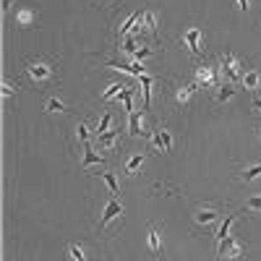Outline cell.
<instances>
[{"mask_svg": "<svg viewBox=\"0 0 261 261\" xmlns=\"http://www.w3.org/2000/svg\"><path fill=\"white\" fill-rule=\"evenodd\" d=\"M196 84L199 86H217V76L212 65H196Z\"/></svg>", "mask_w": 261, "mask_h": 261, "instance_id": "7", "label": "cell"}, {"mask_svg": "<svg viewBox=\"0 0 261 261\" xmlns=\"http://www.w3.org/2000/svg\"><path fill=\"white\" fill-rule=\"evenodd\" d=\"M118 136H120V130H107V134H99L97 136V144L102 146V149H115V144H118Z\"/></svg>", "mask_w": 261, "mask_h": 261, "instance_id": "11", "label": "cell"}, {"mask_svg": "<svg viewBox=\"0 0 261 261\" xmlns=\"http://www.w3.org/2000/svg\"><path fill=\"white\" fill-rule=\"evenodd\" d=\"M130 118H128V134L134 136V139H139V136H149L146 130H144V125H141V115L139 113H128Z\"/></svg>", "mask_w": 261, "mask_h": 261, "instance_id": "10", "label": "cell"}, {"mask_svg": "<svg viewBox=\"0 0 261 261\" xmlns=\"http://www.w3.org/2000/svg\"><path fill=\"white\" fill-rule=\"evenodd\" d=\"M238 8H241L243 13H248V8H251V0H238Z\"/></svg>", "mask_w": 261, "mask_h": 261, "instance_id": "33", "label": "cell"}, {"mask_svg": "<svg viewBox=\"0 0 261 261\" xmlns=\"http://www.w3.org/2000/svg\"><path fill=\"white\" fill-rule=\"evenodd\" d=\"M258 139H261V123H258Z\"/></svg>", "mask_w": 261, "mask_h": 261, "instance_id": "37", "label": "cell"}, {"mask_svg": "<svg viewBox=\"0 0 261 261\" xmlns=\"http://www.w3.org/2000/svg\"><path fill=\"white\" fill-rule=\"evenodd\" d=\"M102 162H105V157L97 154V151L92 149V144L86 141V144H84V162H81V167H84V170H89L92 165H102Z\"/></svg>", "mask_w": 261, "mask_h": 261, "instance_id": "9", "label": "cell"}, {"mask_svg": "<svg viewBox=\"0 0 261 261\" xmlns=\"http://www.w3.org/2000/svg\"><path fill=\"white\" fill-rule=\"evenodd\" d=\"M151 149L157 151H170L172 149V136L167 128H157L154 134H151Z\"/></svg>", "mask_w": 261, "mask_h": 261, "instance_id": "5", "label": "cell"}, {"mask_svg": "<svg viewBox=\"0 0 261 261\" xmlns=\"http://www.w3.org/2000/svg\"><path fill=\"white\" fill-rule=\"evenodd\" d=\"M24 71H27V76L32 81H47L55 73V65L50 60H27V68Z\"/></svg>", "mask_w": 261, "mask_h": 261, "instance_id": "1", "label": "cell"}, {"mask_svg": "<svg viewBox=\"0 0 261 261\" xmlns=\"http://www.w3.org/2000/svg\"><path fill=\"white\" fill-rule=\"evenodd\" d=\"M180 45H186L188 53H191L193 58H199V55H201V45H204V32H201L199 27L186 29L183 37H180Z\"/></svg>", "mask_w": 261, "mask_h": 261, "instance_id": "2", "label": "cell"}, {"mask_svg": "<svg viewBox=\"0 0 261 261\" xmlns=\"http://www.w3.org/2000/svg\"><path fill=\"white\" fill-rule=\"evenodd\" d=\"M220 63H222V73H225L227 81H241V79H243V73H241V63L235 60L232 53H222Z\"/></svg>", "mask_w": 261, "mask_h": 261, "instance_id": "3", "label": "cell"}, {"mask_svg": "<svg viewBox=\"0 0 261 261\" xmlns=\"http://www.w3.org/2000/svg\"><path fill=\"white\" fill-rule=\"evenodd\" d=\"M92 3H97V6H110V3H115V0H92Z\"/></svg>", "mask_w": 261, "mask_h": 261, "instance_id": "35", "label": "cell"}, {"mask_svg": "<svg viewBox=\"0 0 261 261\" xmlns=\"http://www.w3.org/2000/svg\"><path fill=\"white\" fill-rule=\"evenodd\" d=\"M45 110H47V113H63V110H65V102H63L60 97H50V99L45 102Z\"/></svg>", "mask_w": 261, "mask_h": 261, "instance_id": "23", "label": "cell"}, {"mask_svg": "<svg viewBox=\"0 0 261 261\" xmlns=\"http://www.w3.org/2000/svg\"><path fill=\"white\" fill-rule=\"evenodd\" d=\"M261 175V162L258 165H251V167H246L243 172H241V183H251V180H256Z\"/></svg>", "mask_w": 261, "mask_h": 261, "instance_id": "18", "label": "cell"}, {"mask_svg": "<svg viewBox=\"0 0 261 261\" xmlns=\"http://www.w3.org/2000/svg\"><path fill=\"white\" fill-rule=\"evenodd\" d=\"M68 258H71V261H86L84 246H79V243H71V246H68Z\"/></svg>", "mask_w": 261, "mask_h": 261, "instance_id": "25", "label": "cell"}, {"mask_svg": "<svg viewBox=\"0 0 261 261\" xmlns=\"http://www.w3.org/2000/svg\"><path fill=\"white\" fill-rule=\"evenodd\" d=\"M141 24H144V32H149V34H157V18H154V13H151V11H146V13H144Z\"/></svg>", "mask_w": 261, "mask_h": 261, "instance_id": "21", "label": "cell"}, {"mask_svg": "<svg viewBox=\"0 0 261 261\" xmlns=\"http://www.w3.org/2000/svg\"><path fill=\"white\" fill-rule=\"evenodd\" d=\"M232 222H235V214L225 217V222L220 225V230H217V243H220V241H225V238L230 235V227H232Z\"/></svg>", "mask_w": 261, "mask_h": 261, "instance_id": "20", "label": "cell"}, {"mask_svg": "<svg viewBox=\"0 0 261 261\" xmlns=\"http://www.w3.org/2000/svg\"><path fill=\"white\" fill-rule=\"evenodd\" d=\"M13 92H16V89H13V86H11L8 81H3V97H11Z\"/></svg>", "mask_w": 261, "mask_h": 261, "instance_id": "32", "label": "cell"}, {"mask_svg": "<svg viewBox=\"0 0 261 261\" xmlns=\"http://www.w3.org/2000/svg\"><path fill=\"white\" fill-rule=\"evenodd\" d=\"M94 175H99V178L107 183V188H110V193H113V196H118V193H120V186H118L115 172H94Z\"/></svg>", "mask_w": 261, "mask_h": 261, "instance_id": "15", "label": "cell"}, {"mask_svg": "<svg viewBox=\"0 0 261 261\" xmlns=\"http://www.w3.org/2000/svg\"><path fill=\"white\" fill-rule=\"evenodd\" d=\"M144 160H146L144 154H134V157H130V160L125 162V175H128V178H134V175H136V170L144 165Z\"/></svg>", "mask_w": 261, "mask_h": 261, "instance_id": "16", "label": "cell"}, {"mask_svg": "<svg viewBox=\"0 0 261 261\" xmlns=\"http://www.w3.org/2000/svg\"><path fill=\"white\" fill-rule=\"evenodd\" d=\"M251 107H253V110L261 115V97H253V102H251Z\"/></svg>", "mask_w": 261, "mask_h": 261, "instance_id": "34", "label": "cell"}, {"mask_svg": "<svg viewBox=\"0 0 261 261\" xmlns=\"http://www.w3.org/2000/svg\"><path fill=\"white\" fill-rule=\"evenodd\" d=\"M139 84H141V92H144V107L149 110L151 107V84H154V79L149 73H144V76H139Z\"/></svg>", "mask_w": 261, "mask_h": 261, "instance_id": "12", "label": "cell"}, {"mask_svg": "<svg viewBox=\"0 0 261 261\" xmlns=\"http://www.w3.org/2000/svg\"><path fill=\"white\" fill-rule=\"evenodd\" d=\"M217 217H220V212H217V206H201V209H196V214H193V220H196V225H212Z\"/></svg>", "mask_w": 261, "mask_h": 261, "instance_id": "8", "label": "cell"}, {"mask_svg": "<svg viewBox=\"0 0 261 261\" xmlns=\"http://www.w3.org/2000/svg\"><path fill=\"white\" fill-rule=\"evenodd\" d=\"M243 209L251 212V214H261V196H251V199L243 204Z\"/></svg>", "mask_w": 261, "mask_h": 261, "instance_id": "27", "label": "cell"}, {"mask_svg": "<svg viewBox=\"0 0 261 261\" xmlns=\"http://www.w3.org/2000/svg\"><path fill=\"white\" fill-rule=\"evenodd\" d=\"M123 214V204L118 201V199H110L105 204V212H102V220H99V227H107V222L110 220H115V217H120Z\"/></svg>", "mask_w": 261, "mask_h": 261, "instance_id": "6", "label": "cell"}, {"mask_svg": "<svg viewBox=\"0 0 261 261\" xmlns=\"http://www.w3.org/2000/svg\"><path fill=\"white\" fill-rule=\"evenodd\" d=\"M196 89H199V84H186V86H180V89H178V102H180V105L188 102V99L196 94Z\"/></svg>", "mask_w": 261, "mask_h": 261, "instance_id": "19", "label": "cell"}, {"mask_svg": "<svg viewBox=\"0 0 261 261\" xmlns=\"http://www.w3.org/2000/svg\"><path fill=\"white\" fill-rule=\"evenodd\" d=\"M120 102L125 107V113H134V89H130V86H125L120 92Z\"/></svg>", "mask_w": 261, "mask_h": 261, "instance_id": "22", "label": "cell"}, {"mask_svg": "<svg viewBox=\"0 0 261 261\" xmlns=\"http://www.w3.org/2000/svg\"><path fill=\"white\" fill-rule=\"evenodd\" d=\"M232 97H235L232 84H220V86H217V92H214V99L217 102H230Z\"/></svg>", "mask_w": 261, "mask_h": 261, "instance_id": "14", "label": "cell"}, {"mask_svg": "<svg viewBox=\"0 0 261 261\" xmlns=\"http://www.w3.org/2000/svg\"><path fill=\"white\" fill-rule=\"evenodd\" d=\"M217 256H227V258H238L243 256V246L235 241L232 235H227L225 241H220V248H217Z\"/></svg>", "mask_w": 261, "mask_h": 261, "instance_id": "4", "label": "cell"}, {"mask_svg": "<svg viewBox=\"0 0 261 261\" xmlns=\"http://www.w3.org/2000/svg\"><path fill=\"white\" fill-rule=\"evenodd\" d=\"M146 243H149V251H151V253H160V251H162V241H160L157 227H149V238H146Z\"/></svg>", "mask_w": 261, "mask_h": 261, "instance_id": "17", "label": "cell"}, {"mask_svg": "<svg viewBox=\"0 0 261 261\" xmlns=\"http://www.w3.org/2000/svg\"><path fill=\"white\" fill-rule=\"evenodd\" d=\"M76 136H79L81 144H86V141H89V125H86V123H79V125H76Z\"/></svg>", "mask_w": 261, "mask_h": 261, "instance_id": "30", "label": "cell"}, {"mask_svg": "<svg viewBox=\"0 0 261 261\" xmlns=\"http://www.w3.org/2000/svg\"><path fill=\"white\" fill-rule=\"evenodd\" d=\"M149 55H154V50H151V47H139L134 53V60H141L144 63V58H149Z\"/></svg>", "mask_w": 261, "mask_h": 261, "instance_id": "31", "label": "cell"}, {"mask_svg": "<svg viewBox=\"0 0 261 261\" xmlns=\"http://www.w3.org/2000/svg\"><path fill=\"white\" fill-rule=\"evenodd\" d=\"M110 123H113V113L107 110V113L102 115V120L97 123V136H99V134H107V130H110Z\"/></svg>", "mask_w": 261, "mask_h": 261, "instance_id": "28", "label": "cell"}, {"mask_svg": "<svg viewBox=\"0 0 261 261\" xmlns=\"http://www.w3.org/2000/svg\"><path fill=\"white\" fill-rule=\"evenodd\" d=\"M16 21H18V27H32L34 24V11H18L16 13Z\"/></svg>", "mask_w": 261, "mask_h": 261, "instance_id": "24", "label": "cell"}, {"mask_svg": "<svg viewBox=\"0 0 261 261\" xmlns=\"http://www.w3.org/2000/svg\"><path fill=\"white\" fill-rule=\"evenodd\" d=\"M125 89V84H110L107 86V92L102 94V99H113V97H120V92Z\"/></svg>", "mask_w": 261, "mask_h": 261, "instance_id": "29", "label": "cell"}, {"mask_svg": "<svg viewBox=\"0 0 261 261\" xmlns=\"http://www.w3.org/2000/svg\"><path fill=\"white\" fill-rule=\"evenodd\" d=\"M139 47H136V34H128L123 42H120V53H130V55H134Z\"/></svg>", "mask_w": 261, "mask_h": 261, "instance_id": "26", "label": "cell"}, {"mask_svg": "<svg viewBox=\"0 0 261 261\" xmlns=\"http://www.w3.org/2000/svg\"><path fill=\"white\" fill-rule=\"evenodd\" d=\"M241 84L246 86L248 92H256V89H258V84H261V73H258V71H246L243 79H241Z\"/></svg>", "mask_w": 261, "mask_h": 261, "instance_id": "13", "label": "cell"}, {"mask_svg": "<svg viewBox=\"0 0 261 261\" xmlns=\"http://www.w3.org/2000/svg\"><path fill=\"white\" fill-rule=\"evenodd\" d=\"M11 3H13V0H3V11H8V8H11Z\"/></svg>", "mask_w": 261, "mask_h": 261, "instance_id": "36", "label": "cell"}]
</instances>
